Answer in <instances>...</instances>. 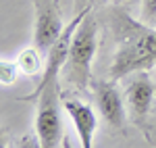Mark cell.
<instances>
[{"instance_id":"8","label":"cell","mask_w":156,"mask_h":148,"mask_svg":"<svg viewBox=\"0 0 156 148\" xmlns=\"http://www.w3.org/2000/svg\"><path fill=\"white\" fill-rule=\"evenodd\" d=\"M62 104H65V111L69 113L77 134H79L81 146L92 148L94 134H96V127H98V117H96V113H94V109L90 104L81 102V100H73V98H67Z\"/></svg>"},{"instance_id":"4","label":"cell","mask_w":156,"mask_h":148,"mask_svg":"<svg viewBox=\"0 0 156 148\" xmlns=\"http://www.w3.org/2000/svg\"><path fill=\"white\" fill-rule=\"evenodd\" d=\"M87 13H90V6H83L81 11L77 13V17L73 19L71 23L65 25L62 34L58 36V40L52 44V48H50L48 54H46V61H44V71H42V79H40V84H37L36 92H34L31 96H25V100H36V96L46 86H50L52 81H58V73L62 71L65 61H67V56H69V48H71L73 34H75V29L79 27L81 19H83Z\"/></svg>"},{"instance_id":"6","label":"cell","mask_w":156,"mask_h":148,"mask_svg":"<svg viewBox=\"0 0 156 148\" xmlns=\"http://www.w3.org/2000/svg\"><path fill=\"white\" fill-rule=\"evenodd\" d=\"M94 100H96L98 113L102 119L115 129L125 127V106H123V96L115 79L110 81H94Z\"/></svg>"},{"instance_id":"3","label":"cell","mask_w":156,"mask_h":148,"mask_svg":"<svg viewBox=\"0 0 156 148\" xmlns=\"http://www.w3.org/2000/svg\"><path fill=\"white\" fill-rule=\"evenodd\" d=\"M36 134L37 142L44 148H56L62 140V121H60V90L58 81H52L36 96Z\"/></svg>"},{"instance_id":"14","label":"cell","mask_w":156,"mask_h":148,"mask_svg":"<svg viewBox=\"0 0 156 148\" xmlns=\"http://www.w3.org/2000/svg\"><path fill=\"white\" fill-rule=\"evenodd\" d=\"M31 2H36V0H31Z\"/></svg>"},{"instance_id":"5","label":"cell","mask_w":156,"mask_h":148,"mask_svg":"<svg viewBox=\"0 0 156 148\" xmlns=\"http://www.w3.org/2000/svg\"><path fill=\"white\" fill-rule=\"evenodd\" d=\"M36 23H34V46L44 56L48 54L52 44L58 40L65 25L60 17L58 0H36Z\"/></svg>"},{"instance_id":"9","label":"cell","mask_w":156,"mask_h":148,"mask_svg":"<svg viewBox=\"0 0 156 148\" xmlns=\"http://www.w3.org/2000/svg\"><path fill=\"white\" fill-rule=\"evenodd\" d=\"M17 65H19V69L27 75H36L40 71H44V67H42V52L34 46V48H25L21 54H19V59H17Z\"/></svg>"},{"instance_id":"15","label":"cell","mask_w":156,"mask_h":148,"mask_svg":"<svg viewBox=\"0 0 156 148\" xmlns=\"http://www.w3.org/2000/svg\"><path fill=\"white\" fill-rule=\"evenodd\" d=\"M119 2H123V0H119Z\"/></svg>"},{"instance_id":"7","label":"cell","mask_w":156,"mask_h":148,"mask_svg":"<svg viewBox=\"0 0 156 148\" xmlns=\"http://www.w3.org/2000/svg\"><path fill=\"white\" fill-rule=\"evenodd\" d=\"M125 98L129 104L131 117L135 121H142L146 113L150 111V104L154 98V84H152L148 71H135V75L127 81Z\"/></svg>"},{"instance_id":"1","label":"cell","mask_w":156,"mask_h":148,"mask_svg":"<svg viewBox=\"0 0 156 148\" xmlns=\"http://www.w3.org/2000/svg\"><path fill=\"white\" fill-rule=\"evenodd\" d=\"M96 46H98V25L96 19L92 17V13H87L73 34L69 56L65 61V67H62L67 84L77 88L79 92H85L90 81H92V63H94Z\"/></svg>"},{"instance_id":"2","label":"cell","mask_w":156,"mask_h":148,"mask_svg":"<svg viewBox=\"0 0 156 148\" xmlns=\"http://www.w3.org/2000/svg\"><path fill=\"white\" fill-rule=\"evenodd\" d=\"M156 65V31L135 25V31L127 34L121 42L110 65V79H121L127 73L148 71Z\"/></svg>"},{"instance_id":"12","label":"cell","mask_w":156,"mask_h":148,"mask_svg":"<svg viewBox=\"0 0 156 148\" xmlns=\"http://www.w3.org/2000/svg\"><path fill=\"white\" fill-rule=\"evenodd\" d=\"M81 6H92V2H98V0H77Z\"/></svg>"},{"instance_id":"10","label":"cell","mask_w":156,"mask_h":148,"mask_svg":"<svg viewBox=\"0 0 156 148\" xmlns=\"http://www.w3.org/2000/svg\"><path fill=\"white\" fill-rule=\"evenodd\" d=\"M17 69H19L17 63L2 61V63H0V81H2L4 86H6V84H12L15 77H17Z\"/></svg>"},{"instance_id":"13","label":"cell","mask_w":156,"mask_h":148,"mask_svg":"<svg viewBox=\"0 0 156 148\" xmlns=\"http://www.w3.org/2000/svg\"><path fill=\"white\" fill-rule=\"evenodd\" d=\"M152 25H154V27H156V19H154V23H152Z\"/></svg>"},{"instance_id":"11","label":"cell","mask_w":156,"mask_h":148,"mask_svg":"<svg viewBox=\"0 0 156 148\" xmlns=\"http://www.w3.org/2000/svg\"><path fill=\"white\" fill-rule=\"evenodd\" d=\"M142 19L146 23H154L156 19V0H142Z\"/></svg>"}]
</instances>
